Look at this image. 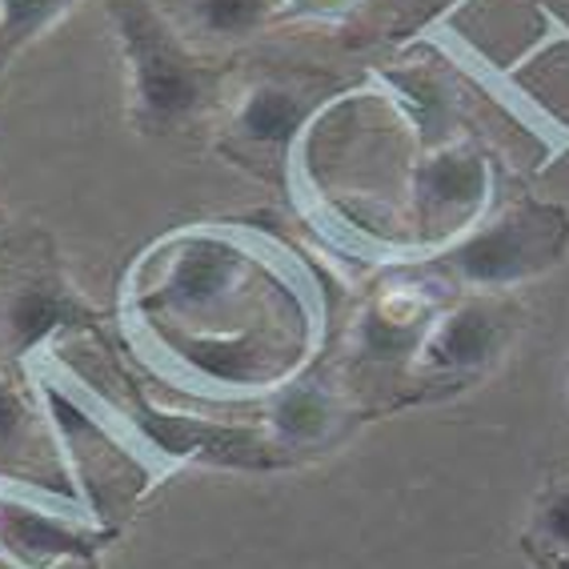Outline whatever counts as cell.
Masks as SVG:
<instances>
[{"instance_id":"ffe728a7","label":"cell","mask_w":569,"mask_h":569,"mask_svg":"<svg viewBox=\"0 0 569 569\" xmlns=\"http://www.w3.org/2000/svg\"><path fill=\"white\" fill-rule=\"evenodd\" d=\"M549 569H569V558H541Z\"/></svg>"},{"instance_id":"8fae6325","label":"cell","mask_w":569,"mask_h":569,"mask_svg":"<svg viewBox=\"0 0 569 569\" xmlns=\"http://www.w3.org/2000/svg\"><path fill=\"white\" fill-rule=\"evenodd\" d=\"M92 321H97V309H89V301L64 277L21 281L4 306V333H9V349L17 357H32L57 333H72Z\"/></svg>"},{"instance_id":"9c48e42d","label":"cell","mask_w":569,"mask_h":569,"mask_svg":"<svg viewBox=\"0 0 569 569\" xmlns=\"http://www.w3.org/2000/svg\"><path fill=\"white\" fill-rule=\"evenodd\" d=\"M326 97L306 84L289 81H257L233 104V144L241 153H257L261 164L284 169L297 153L309 124L326 112Z\"/></svg>"},{"instance_id":"5bb4252c","label":"cell","mask_w":569,"mask_h":569,"mask_svg":"<svg viewBox=\"0 0 569 569\" xmlns=\"http://www.w3.org/2000/svg\"><path fill=\"white\" fill-rule=\"evenodd\" d=\"M184 17L201 41L237 44L277 21L273 0H184Z\"/></svg>"},{"instance_id":"8992f818","label":"cell","mask_w":569,"mask_h":569,"mask_svg":"<svg viewBox=\"0 0 569 569\" xmlns=\"http://www.w3.org/2000/svg\"><path fill=\"white\" fill-rule=\"evenodd\" d=\"M144 337L161 349L173 366L189 369L193 377L224 393H249V389H277L293 373V357H284L277 341L264 333L241 329V333H221V329H169L149 326Z\"/></svg>"},{"instance_id":"277c9868","label":"cell","mask_w":569,"mask_h":569,"mask_svg":"<svg viewBox=\"0 0 569 569\" xmlns=\"http://www.w3.org/2000/svg\"><path fill=\"white\" fill-rule=\"evenodd\" d=\"M521 329V313L506 293H461L438 313L409 361V377L433 393H453L498 366Z\"/></svg>"},{"instance_id":"e0dca14e","label":"cell","mask_w":569,"mask_h":569,"mask_svg":"<svg viewBox=\"0 0 569 569\" xmlns=\"http://www.w3.org/2000/svg\"><path fill=\"white\" fill-rule=\"evenodd\" d=\"M366 0H273L277 21H313V24H341L349 21Z\"/></svg>"},{"instance_id":"52a82bcc","label":"cell","mask_w":569,"mask_h":569,"mask_svg":"<svg viewBox=\"0 0 569 569\" xmlns=\"http://www.w3.org/2000/svg\"><path fill=\"white\" fill-rule=\"evenodd\" d=\"M132 438L141 441L157 461H201V466L224 469H277L281 458H273L269 433H257L249 426H221L209 417L177 413V409H157L144 397L129 413Z\"/></svg>"},{"instance_id":"5b68a950","label":"cell","mask_w":569,"mask_h":569,"mask_svg":"<svg viewBox=\"0 0 569 569\" xmlns=\"http://www.w3.org/2000/svg\"><path fill=\"white\" fill-rule=\"evenodd\" d=\"M144 261H157V277L153 289L137 297V306L169 317H209L229 309L257 269V253L217 229L169 237L161 249H149Z\"/></svg>"},{"instance_id":"4fadbf2b","label":"cell","mask_w":569,"mask_h":569,"mask_svg":"<svg viewBox=\"0 0 569 569\" xmlns=\"http://www.w3.org/2000/svg\"><path fill=\"white\" fill-rule=\"evenodd\" d=\"M377 81L386 84L389 97L406 112V121L413 124L417 153L453 141L449 124H458V92L449 89L441 72L401 64V69H386Z\"/></svg>"},{"instance_id":"9a60e30c","label":"cell","mask_w":569,"mask_h":569,"mask_svg":"<svg viewBox=\"0 0 569 569\" xmlns=\"http://www.w3.org/2000/svg\"><path fill=\"white\" fill-rule=\"evenodd\" d=\"M77 4L81 0H0V69Z\"/></svg>"},{"instance_id":"ac0fdd59","label":"cell","mask_w":569,"mask_h":569,"mask_svg":"<svg viewBox=\"0 0 569 569\" xmlns=\"http://www.w3.org/2000/svg\"><path fill=\"white\" fill-rule=\"evenodd\" d=\"M24 421H29V409H24L21 393L0 377V458L17 453V441L24 433Z\"/></svg>"},{"instance_id":"44dd1931","label":"cell","mask_w":569,"mask_h":569,"mask_svg":"<svg viewBox=\"0 0 569 569\" xmlns=\"http://www.w3.org/2000/svg\"><path fill=\"white\" fill-rule=\"evenodd\" d=\"M0 224H4V213H0Z\"/></svg>"},{"instance_id":"d6986e66","label":"cell","mask_w":569,"mask_h":569,"mask_svg":"<svg viewBox=\"0 0 569 569\" xmlns=\"http://www.w3.org/2000/svg\"><path fill=\"white\" fill-rule=\"evenodd\" d=\"M466 0H406V17H401V41H413V37H421L426 29H433V24L446 17V12L461 9Z\"/></svg>"},{"instance_id":"ba28073f","label":"cell","mask_w":569,"mask_h":569,"mask_svg":"<svg viewBox=\"0 0 569 569\" xmlns=\"http://www.w3.org/2000/svg\"><path fill=\"white\" fill-rule=\"evenodd\" d=\"M446 284L433 281L426 269H417L413 261H406L401 277L389 284H381L369 306L361 309L353 329V346L361 353V361L369 366H406L413 361V353L426 341L429 326L438 321V313L446 309Z\"/></svg>"},{"instance_id":"6da1fadb","label":"cell","mask_w":569,"mask_h":569,"mask_svg":"<svg viewBox=\"0 0 569 569\" xmlns=\"http://www.w3.org/2000/svg\"><path fill=\"white\" fill-rule=\"evenodd\" d=\"M569 253V209L558 201H521L489 209L458 241L441 244L421 261L433 281L453 293H509L558 269Z\"/></svg>"},{"instance_id":"7a4b0ae2","label":"cell","mask_w":569,"mask_h":569,"mask_svg":"<svg viewBox=\"0 0 569 569\" xmlns=\"http://www.w3.org/2000/svg\"><path fill=\"white\" fill-rule=\"evenodd\" d=\"M109 17L129 64L132 121L144 132H173L204 112L213 72L197 61L153 0H109Z\"/></svg>"},{"instance_id":"3957f363","label":"cell","mask_w":569,"mask_h":569,"mask_svg":"<svg viewBox=\"0 0 569 569\" xmlns=\"http://www.w3.org/2000/svg\"><path fill=\"white\" fill-rule=\"evenodd\" d=\"M498 164L469 137L421 149L409 169V244L433 253L493 209Z\"/></svg>"},{"instance_id":"7c38bea8","label":"cell","mask_w":569,"mask_h":569,"mask_svg":"<svg viewBox=\"0 0 569 569\" xmlns=\"http://www.w3.org/2000/svg\"><path fill=\"white\" fill-rule=\"evenodd\" d=\"M264 421L277 449H317L341 438L346 409L321 377H284L269 397Z\"/></svg>"},{"instance_id":"30bf717a","label":"cell","mask_w":569,"mask_h":569,"mask_svg":"<svg viewBox=\"0 0 569 569\" xmlns=\"http://www.w3.org/2000/svg\"><path fill=\"white\" fill-rule=\"evenodd\" d=\"M104 533L77 526L72 513H52L17 493H0V553L21 569H52L57 561L92 558Z\"/></svg>"},{"instance_id":"2e32d148","label":"cell","mask_w":569,"mask_h":569,"mask_svg":"<svg viewBox=\"0 0 569 569\" xmlns=\"http://www.w3.org/2000/svg\"><path fill=\"white\" fill-rule=\"evenodd\" d=\"M529 538L541 546V558H569V486H553L541 493Z\"/></svg>"}]
</instances>
